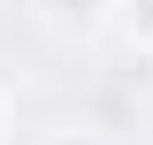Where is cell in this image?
<instances>
[{
    "instance_id": "obj_1",
    "label": "cell",
    "mask_w": 153,
    "mask_h": 145,
    "mask_svg": "<svg viewBox=\"0 0 153 145\" xmlns=\"http://www.w3.org/2000/svg\"><path fill=\"white\" fill-rule=\"evenodd\" d=\"M130 31H138V38H153V0H138V8H130Z\"/></svg>"
},
{
    "instance_id": "obj_2",
    "label": "cell",
    "mask_w": 153,
    "mask_h": 145,
    "mask_svg": "<svg viewBox=\"0 0 153 145\" xmlns=\"http://www.w3.org/2000/svg\"><path fill=\"white\" fill-rule=\"evenodd\" d=\"M54 145H100V138H92V130H61Z\"/></svg>"
}]
</instances>
